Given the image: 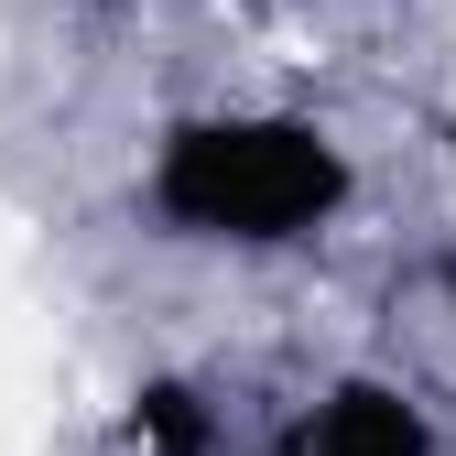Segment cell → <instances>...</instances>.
Segmentation results:
<instances>
[{
    "instance_id": "2",
    "label": "cell",
    "mask_w": 456,
    "mask_h": 456,
    "mask_svg": "<svg viewBox=\"0 0 456 456\" xmlns=\"http://www.w3.org/2000/svg\"><path fill=\"white\" fill-rule=\"evenodd\" d=\"M272 456H456L445 413L391 370H326L294 413L272 424Z\"/></svg>"
},
{
    "instance_id": "5",
    "label": "cell",
    "mask_w": 456,
    "mask_h": 456,
    "mask_svg": "<svg viewBox=\"0 0 456 456\" xmlns=\"http://www.w3.org/2000/svg\"><path fill=\"white\" fill-rule=\"evenodd\" d=\"M77 12H142V0H77Z\"/></svg>"
},
{
    "instance_id": "1",
    "label": "cell",
    "mask_w": 456,
    "mask_h": 456,
    "mask_svg": "<svg viewBox=\"0 0 456 456\" xmlns=\"http://www.w3.org/2000/svg\"><path fill=\"white\" fill-rule=\"evenodd\" d=\"M131 207L175 250L272 261V250H315L359 207V152L315 109H185L152 131Z\"/></svg>"
},
{
    "instance_id": "3",
    "label": "cell",
    "mask_w": 456,
    "mask_h": 456,
    "mask_svg": "<svg viewBox=\"0 0 456 456\" xmlns=\"http://www.w3.org/2000/svg\"><path fill=\"white\" fill-rule=\"evenodd\" d=\"M109 456H228V413L207 403V380L142 370L120 403H109Z\"/></svg>"
},
{
    "instance_id": "4",
    "label": "cell",
    "mask_w": 456,
    "mask_h": 456,
    "mask_svg": "<svg viewBox=\"0 0 456 456\" xmlns=\"http://www.w3.org/2000/svg\"><path fill=\"white\" fill-rule=\"evenodd\" d=\"M413 282H424V305H435V315L456 326V228H445V240H435V250L413 261Z\"/></svg>"
}]
</instances>
